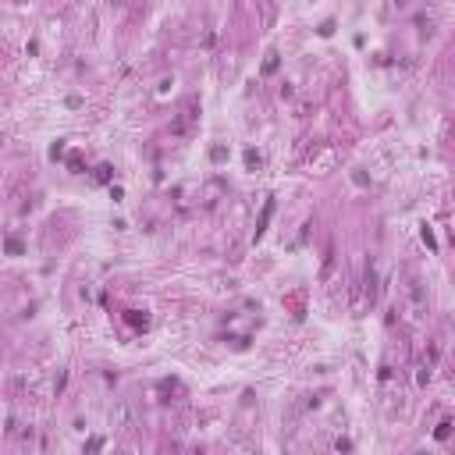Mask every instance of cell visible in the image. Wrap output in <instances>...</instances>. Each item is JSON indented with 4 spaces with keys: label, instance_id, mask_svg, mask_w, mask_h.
<instances>
[{
    "label": "cell",
    "instance_id": "obj_1",
    "mask_svg": "<svg viewBox=\"0 0 455 455\" xmlns=\"http://www.w3.org/2000/svg\"><path fill=\"white\" fill-rule=\"evenodd\" d=\"M270 213H274V199H270V203L263 206V217H260V228H256V238H260V235H263V231H267V221H270Z\"/></svg>",
    "mask_w": 455,
    "mask_h": 455
}]
</instances>
